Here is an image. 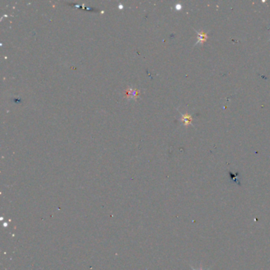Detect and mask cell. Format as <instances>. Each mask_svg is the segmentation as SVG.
<instances>
[{
  "label": "cell",
  "mask_w": 270,
  "mask_h": 270,
  "mask_svg": "<svg viewBox=\"0 0 270 270\" xmlns=\"http://www.w3.org/2000/svg\"><path fill=\"white\" fill-rule=\"evenodd\" d=\"M140 95V91L139 89H135V88H128L125 90V97L127 98H134L136 99Z\"/></svg>",
  "instance_id": "6da1fadb"
},
{
  "label": "cell",
  "mask_w": 270,
  "mask_h": 270,
  "mask_svg": "<svg viewBox=\"0 0 270 270\" xmlns=\"http://www.w3.org/2000/svg\"><path fill=\"white\" fill-rule=\"evenodd\" d=\"M181 121H182L185 127L188 126V125H192V117H191L190 115L188 114V113H185V114H181Z\"/></svg>",
  "instance_id": "3957f363"
},
{
  "label": "cell",
  "mask_w": 270,
  "mask_h": 270,
  "mask_svg": "<svg viewBox=\"0 0 270 270\" xmlns=\"http://www.w3.org/2000/svg\"><path fill=\"white\" fill-rule=\"evenodd\" d=\"M191 268H192V270H196V268H193V267L192 266H191ZM198 270H203V268H202V266H200V269H198ZM207 270H209V268H208V269H207Z\"/></svg>",
  "instance_id": "277c9868"
},
{
  "label": "cell",
  "mask_w": 270,
  "mask_h": 270,
  "mask_svg": "<svg viewBox=\"0 0 270 270\" xmlns=\"http://www.w3.org/2000/svg\"><path fill=\"white\" fill-rule=\"evenodd\" d=\"M269 40H270V39H269Z\"/></svg>",
  "instance_id": "8992f818"
},
{
  "label": "cell",
  "mask_w": 270,
  "mask_h": 270,
  "mask_svg": "<svg viewBox=\"0 0 270 270\" xmlns=\"http://www.w3.org/2000/svg\"><path fill=\"white\" fill-rule=\"evenodd\" d=\"M196 33L198 36H197V41L196 42V45H197L198 44L204 45L208 40V34L204 31H196Z\"/></svg>",
  "instance_id": "7a4b0ae2"
},
{
  "label": "cell",
  "mask_w": 270,
  "mask_h": 270,
  "mask_svg": "<svg viewBox=\"0 0 270 270\" xmlns=\"http://www.w3.org/2000/svg\"><path fill=\"white\" fill-rule=\"evenodd\" d=\"M176 9H177V10L181 9V5H177V6H176Z\"/></svg>",
  "instance_id": "5b68a950"
}]
</instances>
